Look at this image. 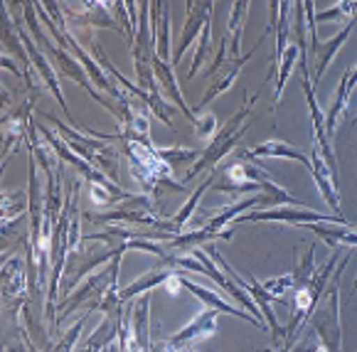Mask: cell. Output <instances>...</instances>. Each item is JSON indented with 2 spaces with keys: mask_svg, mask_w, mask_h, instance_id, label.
<instances>
[{
  "mask_svg": "<svg viewBox=\"0 0 357 352\" xmlns=\"http://www.w3.org/2000/svg\"><path fill=\"white\" fill-rule=\"evenodd\" d=\"M315 247H310V252L303 257V261H301V266L296 268L291 276H294V291H301V289H305V286L310 284V279H313V266H315Z\"/></svg>",
  "mask_w": 357,
  "mask_h": 352,
  "instance_id": "9a60e30c",
  "label": "cell"
},
{
  "mask_svg": "<svg viewBox=\"0 0 357 352\" xmlns=\"http://www.w3.org/2000/svg\"><path fill=\"white\" fill-rule=\"evenodd\" d=\"M84 323H86V316L82 318V321H79L77 326L72 328V330H69V335L64 337V342H62V345H59L54 352H69V350H72V345H74V342H77V335H79V330H82V328H84Z\"/></svg>",
  "mask_w": 357,
  "mask_h": 352,
  "instance_id": "ffe728a7",
  "label": "cell"
},
{
  "mask_svg": "<svg viewBox=\"0 0 357 352\" xmlns=\"http://www.w3.org/2000/svg\"><path fill=\"white\" fill-rule=\"evenodd\" d=\"M215 116H205L200 123H197V131H200V136H215Z\"/></svg>",
  "mask_w": 357,
  "mask_h": 352,
  "instance_id": "44dd1931",
  "label": "cell"
},
{
  "mask_svg": "<svg viewBox=\"0 0 357 352\" xmlns=\"http://www.w3.org/2000/svg\"><path fill=\"white\" fill-rule=\"evenodd\" d=\"M217 313H220V310H215V308H205L202 313H197V316H195L192 321L183 328V330L175 332V335L170 337L168 347L178 352V350H183L185 345H190L192 340H197V337L215 335L217 332Z\"/></svg>",
  "mask_w": 357,
  "mask_h": 352,
  "instance_id": "7a4b0ae2",
  "label": "cell"
},
{
  "mask_svg": "<svg viewBox=\"0 0 357 352\" xmlns=\"http://www.w3.org/2000/svg\"><path fill=\"white\" fill-rule=\"evenodd\" d=\"M355 25H357V17H352V22H347V25L342 27V32L337 37H333V40H328V43H321V40H318V45H315L313 54H318V57H321V62H318V67H315V82H318L323 77V72H326L328 64L333 62V57H335L337 49H340L342 45H345L347 35H350L352 27H355Z\"/></svg>",
  "mask_w": 357,
  "mask_h": 352,
  "instance_id": "8992f818",
  "label": "cell"
},
{
  "mask_svg": "<svg viewBox=\"0 0 357 352\" xmlns=\"http://www.w3.org/2000/svg\"><path fill=\"white\" fill-rule=\"evenodd\" d=\"M173 276V271H151V273H146L143 279H138V281H133L128 289H123V291H119V298H121V303L123 300H128V298H133V296H138V293H148L151 289H155V286H160V284H168V279Z\"/></svg>",
  "mask_w": 357,
  "mask_h": 352,
  "instance_id": "ba28073f",
  "label": "cell"
},
{
  "mask_svg": "<svg viewBox=\"0 0 357 352\" xmlns=\"http://www.w3.org/2000/svg\"><path fill=\"white\" fill-rule=\"evenodd\" d=\"M210 185H212V178H207L205 183H202L200 188H197V190H195V192H192V197H190V200H188V205H185L183 210H180L178 215H175L173 220H170V222H173V227H175V231H180V229H183V227H185V222L190 220V215H192V210H195V207H197V202H200V197H202V194H205V190L210 188Z\"/></svg>",
  "mask_w": 357,
  "mask_h": 352,
  "instance_id": "5bb4252c",
  "label": "cell"
},
{
  "mask_svg": "<svg viewBox=\"0 0 357 352\" xmlns=\"http://www.w3.org/2000/svg\"><path fill=\"white\" fill-rule=\"evenodd\" d=\"M236 224L239 222H289V224H321V222H333V224H342V227H352L345 217L337 215H318L313 210H284V207H276V210H266V212H252V215H242L236 217Z\"/></svg>",
  "mask_w": 357,
  "mask_h": 352,
  "instance_id": "6da1fadb",
  "label": "cell"
},
{
  "mask_svg": "<svg viewBox=\"0 0 357 352\" xmlns=\"http://www.w3.org/2000/svg\"><path fill=\"white\" fill-rule=\"evenodd\" d=\"M355 82H357V69H355V72L350 74V84H355Z\"/></svg>",
  "mask_w": 357,
  "mask_h": 352,
  "instance_id": "7402d4cb",
  "label": "cell"
},
{
  "mask_svg": "<svg viewBox=\"0 0 357 352\" xmlns=\"http://www.w3.org/2000/svg\"><path fill=\"white\" fill-rule=\"evenodd\" d=\"M170 17H168V6H165V15H163V37L158 40V49H160V57H168L170 52Z\"/></svg>",
  "mask_w": 357,
  "mask_h": 352,
  "instance_id": "d6986e66",
  "label": "cell"
},
{
  "mask_svg": "<svg viewBox=\"0 0 357 352\" xmlns=\"http://www.w3.org/2000/svg\"><path fill=\"white\" fill-rule=\"evenodd\" d=\"M303 52H305V47H298V45H289V47H286L284 57H281L279 84H276V89H273V96H276V104H279L281 94H284V86H286V82H289V74H291V69H294L296 59H298Z\"/></svg>",
  "mask_w": 357,
  "mask_h": 352,
  "instance_id": "8fae6325",
  "label": "cell"
},
{
  "mask_svg": "<svg viewBox=\"0 0 357 352\" xmlns=\"http://www.w3.org/2000/svg\"><path fill=\"white\" fill-rule=\"evenodd\" d=\"M148 305H151V296H143V300L136 305V345L141 352L151 350V335H148Z\"/></svg>",
  "mask_w": 357,
  "mask_h": 352,
  "instance_id": "30bf717a",
  "label": "cell"
},
{
  "mask_svg": "<svg viewBox=\"0 0 357 352\" xmlns=\"http://www.w3.org/2000/svg\"><path fill=\"white\" fill-rule=\"evenodd\" d=\"M264 175H266V170H264ZM217 190H220V192H239V194L254 192V190H261V180H259V183L257 180H252L249 178L247 165L234 163L225 170V178H222V183H217Z\"/></svg>",
  "mask_w": 357,
  "mask_h": 352,
  "instance_id": "5b68a950",
  "label": "cell"
},
{
  "mask_svg": "<svg viewBox=\"0 0 357 352\" xmlns=\"http://www.w3.org/2000/svg\"><path fill=\"white\" fill-rule=\"evenodd\" d=\"M247 10H249V3H236V6H231V20H229L231 54H239V43H242V22H244V13Z\"/></svg>",
  "mask_w": 357,
  "mask_h": 352,
  "instance_id": "4fadbf2b",
  "label": "cell"
},
{
  "mask_svg": "<svg viewBox=\"0 0 357 352\" xmlns=\"http://www.w3.org/2000/svg\"><path fill=\"white\" fill-rule=\"evenodd\" d=\"M264 289L268 291V293H273V296H279L281 298V293H286L289 289H294V276H284V279H273V281H266V284H261Z\"/></svg>",
  "mask_w": 357,
  "mask_h": 352,
  "instance_id": "e0dca14e",
  "label": "cell"
},
{
  "mask_svg": "<svg viewBox=\"0 0 357 352\" xmlns=\"http://www.w3.org/2000/svg\"><path fill=\"white\" fill-rule=\"evenodd\" d=\"M257 155H261V158H289V160H298V163H303L308 170H313V165H310L308 155H303V153H301L298 148L289 146V143L279 141V138H271V141L261 143V146H254L252 151L244 153V158H247V160H254Z\"/></svg>",
  "mask_w": 357,
  "mask_h": 352,
  "instance_id": "277c9868",
  "label": "cell"
},
{
  "mask_svg": "<svg viewBox=\"0 0 357 352\" xmlns=\"http://www.w3.org/2000/svg\"><path fill=\"white\" fill-rule=\"evenodd\" d=\"M357 10V3H340V6H335L333 10H326V13H318L315 15V20H340L342 15H347V13Z\"/></svg>",
  "mask_w": 357,
  "mask_h": 352,
  "instance_id": "ac0fdd59",
  "label": "cell"
},
{
  "mask_svg": "<svg viewBox=\"0 0 357 352\" xmlns=\"http://www.w3.org/2000/svg\"><path fill=\"white\" fill-rule=\"evenodd\" d=\"M180 276V273H178ZM180 286H185L188 291H192V296L195 298H200L202 303L207 305V308H215V310H222V313H227V316H234V318H242V321H247V323H252V326H257V328H261L259 326V321L257 318H252L249 313H244V310H239V308H234V305H229L227 300H222L217 293H212L210 289H205V286H200V284H192L190 279H185V276H180Z\"/></svg>",
  "mask_w": 357,
  "mask_h": 352,
  "instance_id": "3957f363",
  "label": "cell"
},
{
  "mask_svg": "<svg viewBox=\"0 0 357 352\" xmlns=\"http://www.w3.org/2000/svg\"><path fill=\"white\" fill-rule=\"evenodd\" d=\"M158 158L163 160V163H170L173 168H178V163L197 158V153L188 151V148H173V151H158Z\"/></svg>",
  "mask_w": 357,
  "mask_h": 352,
  "instance_id": "2e32d148",
  "label": "cell"
},
{
  "mask_svg": "<svg viewBox=\"0 0 357 352\" xmlns=\"http://www.w3.org/2000/svg\"><path fill=\"white\" fill-rule=\"evenodd\" d=\"M352 289H355V291H357V281H355V286H352Z\"/></svg>",
  "mask_w": 357,
  "mask_h": 352,
  "instance_id": "603a6c76",
  "label": "cell"
},
{
  "mask_svg": "<svg viewBox=\"0 0 357 352\" xmlns=\"http://www.w3.org/2000/svg\"><path fill=\"white\" fill-rule=\"evenodd\" d=\"M210 10H212V6H197V15H190L188 25H185V30H183V40H180L178 49H175V62H180L183 52L190 47V43H192L195 35L200 32V27L210 22V17H207V13H210Z\"/></svg>",
  "mask_w": 357,
  "mask_h": 352,
  "instance_id": "52a82bcc",
  "label": "cell"
},
{
  "mask_svg": "<svg viewBox=\"0 0 357 352\" xmlns=\"http://www.w3.org/2000/svg\"><path fill=\"white\" fill-rule=\"evenodd\" d=\"M254 52H257V49H252V52H249L247 57H242V59H234V64H231V67L227 69V74H225V77H222V79H215V82H212V86H210V89H207V94H205V99L200 101V106L210 104V101L215 99L217 94H222V91H227V89H229V86L234 84V79H236V74H239V69H242L244 64H247V59L252 57Z\"/></svg>",
  "mask_w": 357,
  "mask_h": 352,
  "instance_id": "9c48e42d",
  "label": "cell"
},
{
  "mask_svg": "<svg viewBox=\"0 0 357 352\" xmlns=\"http://www.w3.org/2000/svg\"><path fill=\"white\" fill-rule=\"evenodd\" d=\"M155 72H158V79H160V84L168 89V94L175 99V104L180 106V109L185 111V116H190V121H195V116H192V111L185 106V101H183V94H180V89L175 86V77H173V69L168 67L165 62H155Z\"/></svg>",
  "mask_w": 357,
  "mask_h": 352,
  "instance_id": "7c38bea8",
  "label": "cell"
}]
</instances>
